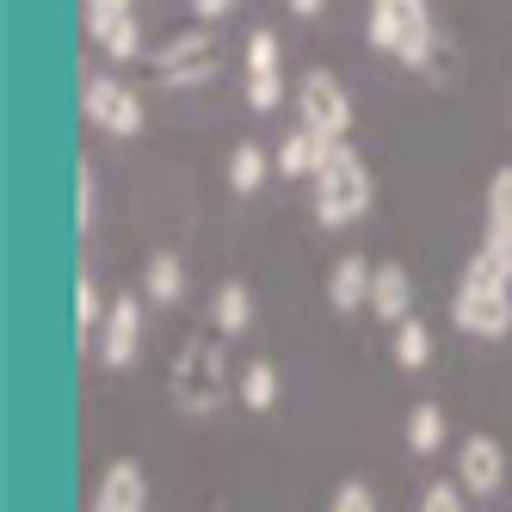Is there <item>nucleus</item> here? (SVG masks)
<instances>
[{"instance_id":"obj_1","label":"nucleus","mask_w":512,"mask_h":512,"mask_svg":"<svg viewBox=\"0 0 512 512\" xmlns=\"http://www.w3.org/2000/svg\"><path fill=\"white\" fill-rule=\"evenodd\" d=\"M451 321L469 340H506L512 334V272H500L488 253H475L463 266V278H457Z\"/></svg>"},{"instance_id":"obj_2","label":"nucleus","mask_w":512,"mask_h":512,"mask_svg":"<svg viewBox=\"0 0 512 512\" xmlns=\"http://www.w3.org/2000/svg\"><path fill=\"white\" fill-rule=\"evenodd\" d=\"M167 395H173L179 414H216V408L235 395V383H229V358H223V346H216L210 334H192L186 346L173 352Z\"/></svg>"},{"instance_id":"obj_3","label":"nucleus","mask_w":512,"mask_h":512,"mask_svg":"<svg viewBox=\"0 0 512 512\" xmlns=\"http://www.w3.org/2000/svg\"><path fill=\"white\" fill-rule=\"evenodd\" d=\"M371 50L395 56L401 68H432L438 56V25L426 0H371V25H364Z\"/></svg>"},{"instance_id":"obj_4","label":"nucleus","mask_w":512,"mask_h":512,"mask_svg":"<svg viewBox=\"0 0 512 512\" xmlns=\"http://www.w3.org/2000/svg\"><path fill=\"white\" fill-rule=\"evenodd\" d=\"M371 204H377V179H371V167H364V155L340 142V149L321 161V173H315L321 229H346V223H358V216H371Z\"/></svg>"},{"instance_id":"obj_5","label":"nucleus","mask_w":512,"mask_h":512,"mask_svg":"<svg viewBox=\"0 0 512 512\" xmlns=\"http://www.w3.org/2000/svg\"><path fill=\"white\" fill-rule=\"evenodd\" d=\"M81 118L105 136H136L142 130V93L118 81L112 68H87L81 75Z\"/></svg>"},{"instance_id":"obj_6","label":"nucleus","mask_w":512,"mask_h":512,"mask_svg":"<svg viewBox=\"0 0 512 512\" xmlns=\"http://www.w3.org/2000/svg\"><path fill=\"white\" fill-rule=\"evenodd\" d=\"M297 112H303V130L321 136L327 149H340L346 130H352V93L340 75H327V68H309L303 87H297Z\"/></svg>"},{"instance_id":"obj_7","label":"nucleus","mask_w":512,"mask_h":512,"mask_svg":"<svg viewBox=\"0 0 512 512\" xmlns=\"http://www.w3.org/2000/svg\"><path fill=\"white\" fill-rule=\"evenodd\" d=\"M142 303H149L142 290L112 297V315H105L99 340H93V352H99L105 371H130V364H136V352H142Z\"/></svg>"},{"instance_id":"obj_8","label":"nucleus","mask_w":512,"mask_h":512,"mask_svg":"<svg viewBox=\"0 0 512 512\" xmlns=\"http://www.w3.org/2000/svg\"><path fill=\"white\" fill-rule=\"evenodd\" d=\"M506 445L494 432H469L463 445H457V482H463V494L469 500H494L500 488H506Z\"/></svg>"},{"instance_id":"obj_9","label":"nucleus","mask_w":512,"mask_h":512,"mask_svg":"<svg viewBox=\"0 0 512 512\" xmlns=\"http://www.w3.org/2000/svg\"><path fill=\"white\" fill-rule=\"evenodd\" d=\"M87 512H149V475H142L136 457H112L99 469V482H93V500Z\"/></svg>"},{"instance_id":"obj_10","label":"nucleus","mask_w":512,"mask_h":512,"mask_svg":"<svg viewBox=\"0 0 512 512\" xmlns=\"http://www.w3.org/2000/svg\"><path fill=\"white\" fill-rule=\"evenodd\" d=\"M482 253L512 272V167H494L488 198H482Z\"/></svg>"},{"instance_id":"obj_11","label":"nucleus","mask_w":512,"mask_h":512,"mask_svg":"<svg viewBox=\"0 0 512 512\" xmlns=\"http://www.w3.org/2000/svg\"><path fill=\"white\" fill-rule=\"evenodd\" d=\"M87 13V44L99 50V56H112V62H136L142 50V25H136V13H118V7H81Z\"/></svg>"},{"instance_id":"obj_12","label":"nucleus","mask_w":512,"mask_h":512,"mask_svg":"<svg viewBox=\"0 0 512 512\" xmlns=\"http://www.w3.org/2000/svg\"><path fill=\"white\" fill-rule=\"evenodd\" d=\"M371 278H377V266L364 260V253H340V260L327 266V309L334 315H358V303L371 309Z\"/></svg>"},{"instance_id":"obj_13","label":"nucleus","mask_w":512,"mask_h":512,"mask_svg":"<svg viewBox=\"0 0 512 512\" xmlns=\"http://www.w3.org/2000/svg\"><path fill=\"white\" fill-rule=\"evenodd\" d=\"M371 315L401 327V321H414V278L401 260H377V278H371Z\"/></svg>"},{"instance_id":"obj_14","label":"nucleus","mask_w":512,"mask_h":512,"mask_svg":"<svg viewBox=\"0 0 512 512\" xmlns=\"http://www.w3.org/2000/svg\"><path fill=\"white\" fill-rule=\"evenodd\" d=\"M210 327H216V340H235L253 327V284L247 278H229V284H216V297H210Z\"/></svg>"},{"instance_id":"obj_15","label":"nucleus","mask_w":512,"mask_h":512,"mask_svg":"<svg viewBox=\"0 0 512 512\" xmlns=\"http://www.w3.org/2000/svg\"><path fill=\"white\" fill-rule=\"evenodd\" d=\"M198 62H216L210 25H192V31H179V38H167V44L155 50V81H161V75H179V68H198Z\"/></svg>"},{"instance_id":"obj_16","label":"nucleus","mask_w":512,"mask_h":512,"mask_svg":"<svg viewBox=\"0 0 512 512\" xmlns=\"http://www.w3.org/2000/svg\"><path fill=\"white\" fill-rule=\"evenodd\" d=\"M327 155H334V149H327V142H321V136H309V130L297 124V130H290V136L278 142V155H272V167H278L284 179H315Z\"/></svg>"},{"instance_id":"obj_17","label":"nucleus","mask_w":512,"mask_h":512,"mask_svg":"<svg viewBox=\"0 0 512 512\" xmlns=\"http://www.w3.org/2000/svg\"><path fill=\"white\" fill-rule=\"evenodd\" d=\"M278 395H284L278 364H266V358L241 364V377H235V401H241L247 414H272V408H278Z\"/></svg>"},{"instance_id":"obj_18","label":"nucleus","mask_w":512,"mask_h":512,"mask_svg":"<svg viewBox=\"0 0 512 512\" xmlns=\"http://www.w3.org/2000/svg\"><path fill=\"white\" fill-rule=\"evenodd\" d=\"M142 297L149 303H179L186 297V266H179V253H155V260L142 266Z\"/></svg>"},{"instance_id":"obj_19","label":"nucleus","mask_w":512,"mask_h":512,"mask_svg":"<svg viewBox=\"0 0 512 512\" xmlns=\"http://www.w3.org/2000/svg\"><path fill=\"white\" fill-rule=\"evenodd\" d=\"M105 315H112V309H105V297H99V278L81 266L75 272V334L93 346L99 340V327H105Z\"/></svg>"},{"instance_id":"obj_20","label":"nucleus","mask_w":512,"mask_h":512,"mask_svg":"<svg viewBox=\"0 0 512 512\" xmlns=\"http://www.w3.org/2000/svg\"><path fill=\"white\" fill-rule=\"evenodd\" d=\"M266 149H260V142H235V149H229V192L235 198H253V192H260V179H266Z\"/></svg>"},{"instance_id":"obj_21","label":"nucleus","mask_w":512,"mask_h":512,"mask_svg":"<svg viewBox=\"0 0 512 512\" xmlns=\"http://www.w3.org/2000/svg\"><path fill=\"white\" fill-rule=\"evenodd\" d=\"M438 445H445V408H438V401H414L408 408V451L432 457Z\"/></svg>"},{"instance_id":"obj_22","label":"nucleus","mask_w":512,"mask_h":512,"mask_svg":"<svg viewBox=\"0 0 512 512\" xmlns=\"http://www.w3.org/2000/svg\"><path fill=\"white\" fill-rule=\"evenodd\" d=\"M395 364H401V371H426V364H432V334H426V321H401V327H395Z\"/></svg>"},{"instance_id":"obj_23","label":"nucleus","mask_w":512,"mask_h":512,"mask_svg":"<svg viewBox=\"0 0 512 512\" xmlns=\"http://www.w3.org/2000/svg\"><path fill=\"white\" fill-rule=\"evenodd\" d=\"M99 223V173L93 161H75V235H87Z\"/></svg>"},{"instance_id":"obj_24","label":"nucleus","mask_w":512,"mask_h":512,"mask_svg":"<svg viewBox=\"0 0 512 512\" xmlns=\"http://www.w3.org/2000/svg\"><path fill=\"white\" fill-rule=\"evenodd\" d=\"M241 93H247V105H253V112H278V99H284V75H278V68H266V75H247L241 81Z\"/></svg>"},{"instance_id":"obj_25","label":"nucleus","mask_w":512,"mask_h":512,"mask_svg":"<svg viewBox=\"0 0 512 512\" xmlns=\"http://www.w3.org/2000/svg\"><path fill=\"white\" fill-rule=\"evenodd\" d=\"M327 512H377V488L358 482V475H346V482L334 488V500H327Z\"/></svg>"},{"instance_id":"obj_26","label":"nucleus","mask_w":512,"mask_h":512,"mask_svg":"<svg viewBox=\"0 0 512 512\" xmlns=\"http://www.w3.org/2000/svg\"><path fill=\"white\" fill-rule=\"evenodd\" d=\"M420 512H469V494H463V482H457V475H445V482H432V488L420 494Z\"/></svg>"},{"instance_id":"obj_27","label":"nucleus","mask_w":512,"mask_h":512,"mask_svg":"<svg viewBox=\"0 0 512 512\" xmlns=\"http://www.w3.org/2000/svg\"><path fill=\"white\" fill-rule=\"evenodd\" d=\"M278 68V31H253L247 38V75H266Z\"/></svg>"},{"instance_id":"obj_28","label":"nucleus","mask_w":512,"mask_h":512,"mask_svg":"<svg viewBox=\"0 0 512 512\" xmlns=\"http://www.w3.org/2000/svg\"><path fill=\"white\" fill-rule=\"evenodd\" d=\"M216 81V62H198V68H179V75H161L167 93H186V87H210Z\"/></svg>"},{"instance_id":"obj_29","label":"nucleus","mask_w":512,"mask_h":512,"mask_svg":"<svg viewBox=\"0 0 512 512\" xmlns=\"http://www.w3.org/2000/svg\"><path fill=\"white\" fill-rule=\"evenodd\" d=\"M241 7V0H192V19H204V25H216V19H229Z\"/></svg>"},{"instance_id":"obj_30","label":"nucleus","mask_w":512,"mask_h":512,"mask_svg":"<svg viewBox=\"0 0 512 512\" xmlns=\"http://www.w3.org/2000/svg\"><path fill=\"white\" fill-rule=\"evenodd\" d=\"M284 7H290V19H321L327 0H284Z\"/></svg>"},{"instance_id":"obj_31","label":"nucleus","mask_w":512,"mask_h":512,"mask_svg":"<svg viewBox=\"0 0 512 512\" xmlns=\"http://www.w3.org/2000/svg\"><path fill=\"white\" fill-rule=\"evenodd\" d=\"M81 7H118V13H136V0H81Z\"/></svg>"}]
</instances>
